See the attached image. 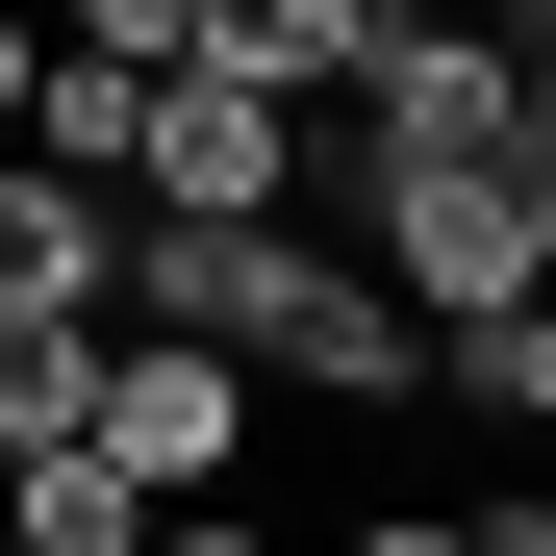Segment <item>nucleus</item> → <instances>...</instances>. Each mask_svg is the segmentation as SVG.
Masks as SVG:
<instances>
[{
  "instance_id": "1",
  "label": "nucleus",
  "mask_w": 556,
  "mask_h": 556,
  "mask_svg": "<svg viewBox=\"0 0 556 556\" xmlns=\"http://www.w3.org/2000/svg\"><path fill=\"white\" fill-rule=\"evenodd\" d=\"M354 253L405 278V304H506V278H556V152H354Z\"/></svg>"
},
{
  "instance_id": "2",
  "label": "nucleus",
  "mask_w": 556,
  "mask_h": 556,
  "mask_svg": "<svg viewBox=\"0 0 556 556\" xmlns=\"http://www.w3.org/2000/svg\"><path fill=\"white\" fill-rule=\"evenodd\" d=\"M354 152H556L531 26H481V0H405V26L354 51Z\"/></svg>"
},
{
  "instance_id": "3",
  "label": "nucleus",
  "mask_w": 556,
  "mask_h": 556,
  "mask_svg": "<svg viewBox=\"0 0 556 556\" xmlns=\"http://www.w3.org/2000/svg\"><path fill=\"white\" fill-rule=\"evenodd\" d=\"M102 203H304V102H278V76H228V51H152Z\"/></svg>"
},
{
  "instance_id": "4",
  "label": "nucleus",
  "mask_w": 556,
  "mask_h": 556,
  "mask_svg": "<svg viewBox=\"0 0 556 556\" xmlns=\"http://www.w3.org/2000/svg\"><path fill=\"white\" fill-rule=\"evenodd\" d=\"M76 430H102L152 506H203L228 455H253V354H203V329H127V304H102V380H76Z\"/></svg>"
},
{
  "instance_id": "5",
  "label": "nucleus",
  "mask_w": 556,
  "mask_h": 556,
  "mask_svg": "<svg viewBox=\"0 0 556 556\" xmlns=\"http://www.w3.org/2000/svg\"><path fill=\"white\" fill-rule=\"evenodd\" d=\"M253 380H304V405H405V380H430V304H405L380 253H304V304H278Z\"/></svg>"
},
{
  "instance_id": "6",
  "label": "nucleus",
  "mask_w": 556,
  "mask_h": 556,
  "mask_svg": "<svg viewBox=\"0 0 556 556\" xmlns=\"http://www.w3.org/2000/svg\"><path fill=\"white\" fill-rule=\"evenodd\" d=\"M0 304H102V177L0 152Z\"/></svg>"
},
{
  "instance_id": "7",
  "label": "nucleus",
  "mask_w": 556,
  "mask_h": 556,
  "mask_svg": "<svg viewBox=\"0 0 556 556\" xmlns=\"http://www.w3.org/2000/svg\"><path fill=\"white\" fill-rule=\"evenodd\" d=\"M430 380L481 405V430H531V405H556V304H531V278H506V304H455V329H430Z\"/></svg>"
},
{
  "instance_id": "8",
  "label": "nucleus",
  "mask_w": 556,
  "mask_h": 556,
  "mask_svg": "<svg viewBox=\"0 0 556 556\" xmlns=\"http://www.w3.org/2000/svg\"><path fill=\"white\" fill-rule=\"evenodd\" d=\"M26 76H51V26H26V0H0V127H26Z\"/></svg>"
},
{
  "instance_id": "9",
  "label": "nucleus",
  "mask_w": 556,
  "mask_h": 556,
  "mask_svg": "<svg viewBox=\"0 0 556 556\" xmlns=\"http://www.w3.org/2000/svg\"><path fill=\"white\" fill-rule=\"evenodd\" d=\"M481 26H556V0H481Z\"/></svg>"
}]
</instances>
